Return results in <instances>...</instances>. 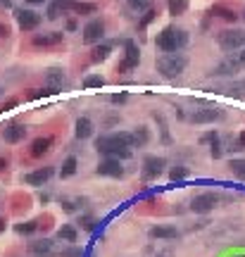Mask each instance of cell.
Segmentation results:
<instances>
[{
    "mask_svg": "<svg viewBox=\"0 0 245 257\" xmlns=\"http://www.w3.org/2000/svg\"><path fill=\"white\" fill-rule=\"evenodd\" d=\"M231 257H245V253H236V255H231Z\"/></svg>",
    "mask_w": 245,
    "mask_h": 257,
    "instance_id": "cell-45",
    "label": "cell"
},
{
    "mask_svg": "<svg viewBox=\"0 0 245 257\" xmlns=\"http://www.w3.org/2000/svg\"><path fill=\"white\" fill-rule=\"evenodd\" d=\"M140 62V53L138 48H136V43H126V55H124V60L119 62V72H128V69H133V67H138Z\"/></svg>",
    "mask_w": 245,
    "mask_h": 257,
    "instance_id": "cell-10",
    "label": "cell"
},
{
    "mask_svg": "<svg viewBox=\"0 0 245 257\" xmlns=\"http://www.w3.org/2000/svg\"><path fill=\"white\" fill-rule=\"evenodd\" d=\"M238 60H241V62L245 64V50H243V53H241V55H238Z\"/></svg>",
    "mask_w": 245,
    "mask_h": 257,
    "instance_id": "cell-43",
    "label": "cell"
},
{
    "mask_svg": "<svg viewBox=\"0 0 245 257\" xmlns=\"http://www.w3.org/2000/svg\"><path fill=\"white\" fill-rule=\"evenodd\" d=\"M5 167H7V160H2V157H0V171L5 169Z\"/></svg>",
    "mask_w": 245,
    "mask_h": 257,
    "instance_id": "cell-40",
    "label": "cell"
},
{
    "mask_svg": "<svg viewBox=\"0 0 245 257\" xmlns=\"http://www.w3.org/2000/svg\"><path fill=\"white\" fill-rule=\"evenodd\" d=\"M0 5H5V7H10V5H12V0H0Z\"/></svg>",
    "mask_w": 245,
    "mask_h": 257,
    "instance_id": "cell-42",
    "label": "cell"
},
{
    "mask_svg": "<svg viewBox=\"0 0 245 257\" xmlns=\"http://www.w3.org/2000/svg\"><path fill=\"white\" fill-rule=\"evenodd\" d=\"M176 236L179 231L174 226H152L150 229V238H155V241H174Z\"/></svg>",
    "mask_w": 245,
    "mask_h": 257,
    "instance_id": "cell-17",
    "label": "cell"
},
{
    "mask_svg": "<svg viewBox=\"0 0 245 257\" xmlns=\"http://www.w3.org/2000/svg\"><path fill=\"white\" fill-rule=\"evenodd\" d=\"M186 64H188L186 55L162 53L160 57H157V72H160L162 76H167V79H174V76H179V74L186 72Z\"/></svg>",
    "mask_w": 245,
    "mask_h": 257,
    "instance_id": "cell-3",
    "label": "cell"
},
{
    "mask_svg": "<svg viewBox=\"0 0 245 257\" xmlns=\"http://www.w3.org/2000/svg\"><path fill=\"white\" fill-rule=\"evenodd\" d=\"M17 105V100H7V103H5V107H2V110H10V107H14Z\"/></svg>",
    "mask_w": 245,
    "mask_h": 257,
    "instance_id": "cell-37",
    "label": "cell"
},
{
    "mask_svg": "<svg viewBox=\"0 0 245 257\" xmlns=\"http://www.w3.org/2000/svg\"><path fill=\"white\" fill-rule=\"evenodd\" d=\"M131 138H133V145H145L150 140V133H148V128L145 127H138L133 133H131Z\"/></svg>",
    "mask_w": 245,
    "mask_h": 257,
    "instance_id": "cell-23",
    "label": "cell"
},
{
    "mask_svg": "<svg viewBox=\"0 0 245 257\" xmlns=\"http://www.w3.org/2000/svg\"><path fill=\"white\" fill-rule=\"evenodd\" d=\"M243 19H245V10H243Z\"/></svg>",
    "mask_w": 245,
    "mask_h": 257,
    "instance_id": "cell-46",
    "label": "cell"
},
{
    "mask_svg": "<svg viewBox=\"0 0 245 257\" xmlns=\"http://www.w3.org/2000/svg\"><path fill=\"white\" fill-rule=\"evenodd\" d=\"M74 10L76 12H96V5H91V2H74Z\"/></svg>",
    "mask_w": 245,
    "mask_h": 257,
    "instance_id": "cell-30",
    "label": "cell"
},
{
    "mask_svg": "<svg viewBox=\"0 0 245 257\" xmlns=\"http://www.w3.org/2000/svg\"><path fill=\"white\" fill-rule=\"evenodd\" d=\"M217 203H219V198L214 193H200V195H195L191 200V210L195 214H207L217 207Z\"/></svg>",
    "mask_w": 245,
    "mask_h": 257,
    "instance_id": "cell-5",
    "label": "cell"
},
{
    "mask_svg": "<svg viewBox=\"0 0 245 257\" xmlns=\"http://www.w3.org/2000/svg\"><path fill=\"white\" fill-rule=\"evenodd\" d=\"M7 33H10L7 31V26H5V24H0V36H7Z\"/></svg>",
    "mask_w": 245,
    "mask_h": 257,
    "instance_id": "cell-39",
    "label": "cell"
},
{
    "mask_svg": "<svg viewBox=\"0 0 245 257\" xmlns=\"http://www.w3.org/2000/svg\"><path fill=\"white\" fill-rule=\"evenodd\" d=\"M110 53H112V45H107V43L96 45V48H93V53H91V60H93V62H103V60L110 57Z\"/></svg>",
    "mask_w": 245,
    "mask_h": 257,
    "instance_id": "cell-20",
    "label": "cell"
},
{
    "mask_svg": "<svg viewBox=\"0 0 245 257\" xmlns=\"http://www.w3.org/2000/svg\"><path fill=\"white\" fill-rule=\"evenodd\" d=\"M60 10H62V7H60L57 2H53V5L48 7V19H57V17H60Z\"/></svg>",
    "mask_w": 245,
    "mask_h": 257,
    "instance_id": "cell-32",
    "label": "cell"
},
{
    "mask_svg": "<svg viewBox=\"0 0 245 257\" xmlns=\"http://www.w3.org/2000/svg\"><path fill=\"white\" fill-rule=\"evenodd\" d=\"M98 174L100 176L119 179V176H124V167H122V162L117 157H105V160H100V164H98Z\"/></svg>",
    "mask_w": 245,
    "mask_h": 257,
    "instance_id": "cell-7",
    "label": "cell"
},
{
    "mask_svg": "<svg viewBox=\"0 0 245 257\" xmlns=\"http://www.w3.org/2000/svg\"><path fill=\"white\" fill-rule=\"evenodd\" d=\"M186 43H188V33L176 26H167L157 33V48L162 53H179L181 48H186Z\"/></svg>",
    "mask_w": 245,
    "mask_h": 257,
    "instance_id": "cell-2",
    "label": "cell"
},
{
    "mask_svg": "<svg viewBox=\"0 0 245 257\" xmlns=\"http://www.w3.org/2000/svg\"><path fill=\"white\" fill-rule=\"evenodd\" d=\"M164 169V160L162 157H145L143 162V179L145 181H152V179H157Z\"/></svg>",
    "mask_w": 245,
    "mask_h": 257,
    "instance_id": "cell-9",
    "label": "cell"
},
{
    "mask_svg": "<svg viewBox=\"0 0 245 257\" xmlns=\"http://www.w3.org/2000/svg\"><path fill=\"white\" fill-rule=\"evenodd\" d=\"M84 226H86V229H93V219H88V217H86V219H84Z\"/></svg>",
    "mask_w": 245,
    "mask_h": 257,
    "instance_id": "cell-38",
    "label": "cell"
},
{
    "mask_svg": "<svg viewBox=\"0 0 245 257\" xmlns=\"http://www.w3.org/2000/svg\"><path fill=\"white\" fill-rule=\"evenodd\" d=\"M2 229H5V219H0V231H2Z\"/></svg>",
    "mask_w": 245,
    "mask_h": 257,
    "instance_id": "cell-44",
    "label": "cell"
},
{
    "mask_svg": "<svg viewBox=\"0 0 245 257\" xmlns=\"http://www.w3.org/2000/svg\"><path fill=\"white\" fill-rule=\"evenodd\" d=\"M76 138H91V136H93V122H91V119L88 117H79L76 119Z\"/></svg>",
    "mask_w": 245,
    "mask_h": 257,
    "instance_id": "cell-19",
    "label": "cell"
},
{
    "mask_svg": "<svg viewBox=\"0 0 245 257\" xmlns=\"http://www.w3.org/2000/svg\"><path fill=\"white\" fill-rule=\"evenodd\" d=\"M24 136H26V128L21 127V124H10V127H5V131H2L5 143H19Z\"/></svg>",
    "mask_w": 245,
    "mask_h": 257,
    "instance_id": "cell-18",
    "label": "cell"
},
{
    "mask_svg": "<svg viewBox=\"0 0 245 257\" xmlns=\"http://www.w3.org/2000/svg\"><path fill=\"white\" fill-rule=\"evenodd\" d=\"M171 255H174V248H162V250L148 248V257H171Z\"/></svg>",
    "mask_w": 245,
    "mask_h": 257,
    "instance_id": "cell-26",
    "label": "cell"
},
{
    "mask_svg": "<svg viewBox=\"0 0 245 257\" xmlns=\"http://www.w3.org/2000/svg\"><path fill=\"white\" fill-rule=\"evenodd\" d=\"M191 119L195 124H212L217 119H222V110H217V107H203V110L193 112Z\"/></svg>",
    "mask_w": 245,
    "mask_h": 257,
    "instance_id": "cell-11",
    "label": "cell"
},
{
    "mask_svg": "<svg viewBox=\"0 0 245 257\" xmlns=\"http://www.w3.org/2000/svg\"><path fill=\"white\" fill-rule=\"evenodd\" d=\"M214 12H219V17H224V19H231L234 21L238 14L236 12H231V10H224V7H214Z\"/></svg>",
    "mask_w": 245,
    "mask_h": 257,
    "instance_id": "cell-31",
    "label": "cell"
},
{
    "mask_svg": "<svg viewBox=\"0 0 245 257\" xmlns=\"http://www.w3.org/2000/svg\"><path fill=\"white\" fill-rule=\"evenodd\" d=\"M64 33L62 31H48V33H36L33 36V45H38V48H45V45H57V43H62Z\"/></svg>",
    "mask_w": 245,
    "mask_h": 257,
    "instance_id": "cell-14",
    "label": "cell"
},
{
    "mask_svg": "<svg viewBox=\"0 0 245 257\" xmlns=\"http://www.w3.org/2000/svg\"><path fill=\"white\" fill-rule=\"evenodd\" d=\"M126 100V93H119V96H112V103H124Z\"/></svg>",
    "mask_w": 245,
    "mask_h": 257,
    "instance_id": "cell-35",
    "label": "cell"
},
{
    "mask_svg": "<svg viewBox=\"0 0 245 257\" xmlns=\"http://www.w3.org/2000/svg\"><path fill=\"white\" fill-rule=\"evenodd\" d=\"M103 84H105V81H103V76H86L84 79L86 88H100Z\"/></svg>",
    "mask_w": 245,
    "mask_h": 257,
    "instance_id": "cell-27",
    "label": "cell"
},
{
    "mask_svg": "<svg viewBox=\"0 0 245 257\" xmlns=\"http://www.w3.org/2000/svg\"><path fill=\"white\" fill-rule=\"evenodd\" d=\"M133 7H138V10H143V7H148V0H128Z\"/></svg>",
    "mask_w": 245,
    "mask_h": 257,
    "instance_id": "cell-34",
    "label": "cell"
},
{
    "mask_svg": "<svg viewBox=\"0 0 245 257\" xmlns=\"http://www.w3.org/2000/svg\"><path fill=\"white\" fill-rule=\"evenodd\" d=\"M245 45V31L243 29H226L219 33V48L224 53H236L238 48Z\"/></svg>",
    "mask_w": 245,
    "mask_h": 257,
    "instance_id": "cell-4",
    "label": "cell"
},
{
    "mask_svg": "<svg viewBox=\"0 0 245 257\" xmlns=\"http://www.w3.org/2000/svg\"><path fill=\"white\" fill-rule=\"evenodd\" d=\"M105 36V24L100 19L88 21L84 26V43H100Z\"/></svg>",
    "mask_w": 245,
    "mask_h": 257,
    "instance_id": "cell-8",
    "label": "cell"
},
{
    "mask_svg": "<svg viewBox=\"0 0 245 257\" xmlns=\"http://www.w3.org/2000/svg\"><path fill=\"white\" fill-rule=\"evenodd\" d=\"M57 238H62V241H67V243H76V229H74V226H69V224L60 226Z\"/></svg>",
    "mask_w": 245,
    "mask_h": 257,
    "instance_id": "cell-21",
    "label": "cell"
},
{
    "mask_svg": "<svg viewBox=\"0 0 245 257\" xmlns=\"http://www.w3.org/2000/svg\"><path fill=\"white\" fill-rule=\"evenodd\" d=\"M231 171H234V176L238 179H245V160H231Z\"/></svg>",
    "mask_w": 245,
    "mask_h": 257,
    "instance_id": "cell-25",
    "label": "cell"
},
{
    "mask_svg": "<svg viewBox=\"0 0 245 257\" xmlns=\"http://www.w3.org/2000/svg\"><path fill=\"white\" fill-rule=\"evenodd\" d=\"M14 229H17V234H31V231H36V222H24V224H17Z\"/></svg>",
    "mask_w": 245,
    "mask_h": 257,
    "instance_id": "cell-29",
    "label": "cell"
},
{
    "mask_svg": "<svg viewBox=\"0 0 245 257\" xmlns=\"http://www.w3.org/2000/svg\"><path fill=\"white\" fill-rule=\"evenodd\" d=\"M169 176L174 179V181H176V179H183V176H186V169H183V167H179V169H171Z\"/></svg>",
    "mask_w": 245,
    "mask_h": 257,
    "instance_id": "cell-33",
    "label": "cell"
},
{
    "mask_svg": "<svg viewBox=\"0 0 245 257\" xmlns=\"http://www.w3.org/2000/svg\"><path fill=\"white\" fill-rule=\"evenodd\" d=\"M50 145H53V138H50V136H41V138H36L31 143L29 155H31V157H43V155L50 150Z\"/></svg>",
    "mask_w": 245,
    "mask_h": 257,
    "instance_id": "cell-16",
    "label": "cell"
},
{
    "mask_svg": "<svg viewBox=\"0 0 245 257\" xmlns=\"http://www.w3.org/2000/svg\"><path fill=\"white\" fill-rule=\"evenodd\" d=\"M50 176H53V169H50V167H45V169H36V171L24 174V181L29 183V186H43Z\"/></svg>",
    "mask_w": 245,
    "mask_h": 257,
    "instance_id": "cell-15",
    "label": "cell"
},
{
    "mask_svg": "<svg viewBox=\"0 0 245 257\" xmlns=\"http://www.w3.org/2000/svg\"><path fill=\"white\" fill-rule=\"evenodd\" d=\"M64 86V72L62 69H48V74H45V88H48V93H57L60 88Z\"/></svg>",
    "mask_w": 245,
    "mask_h": 257,
    "instance_id": "cell-12",
    "label": "cell"
},
{
    "mask_svg": "<svg viewBox=\"0 0 245 257\" xmlns=\"http://www.w3.org/2000/svg\"><path fill=\"white\" fill-rule=\"evenodd\" d=\"M167 7H169V14H183V12L188 10V0H169L167 2Z\"/></svg>",
    "mask_w": 245,
    "mask_h": 257,
    "instance_id": "cell-22",
    "label": "cell"
},
{
    "mask_svg": "<svg viewBox=\"0 0 245 257\" xmlns=\"http://www.w3.org/2000/svg\"><path fill=\"white\" fill-rule=\"evenodd\" d=\"M14 19H17V24H19L21 31H33L38 24H41V14L33 10H14Z\"/></svg>",
    "mask_w": 245,
    "mask_h": 257,
    "instance_id": "cell-6",
    "label": "cell"
},
{
    "mask_svg": "<svg viewBox=\"0 0 245 257\" xmlns=\"http://www.w3.org/2000/svg\"><path fill=\"white\" fill-rule=\"evenodd\" d=\"M60 257H84V253H81V248L69 246V248H64L62 253H60Z\"/></svg>",
    "mask_w": 245,
    "mask_h": 257,
    "instance_id": "cell-28",
    "label": "cell"
},
{
    "mask_svg": "<svg viewBox=\"0 0 245 257\" xmlns=\"http://www.w3.org/2000/svg\"><path fill=\"white\" fill-rule=\"evenodd\" d=\"M29 253H31L33 257H53V253H55L53 241H48V238L33 241V243H29Z\"/></svg>",
    "mask_w": 245,
    "mask_h": 257,
    "instance_id": "cell-13",
    "label": "cell"
},
{
    "mask_svg": "<svg viewBox=\"0 0 245 257\" xmlns=\"http://www.w3.org/2000/svg\"><path fill=\"white\" fill-rule=\"evenodd\" d=\"M76 164H79V162H76V157H67V160H64L62 169H60L62 179H67V176H72V174H74V171H76Z\"/></svg>",
    "mask_w": 245,
    "mask_h": 257,
    "instance_id": "cell-24",
    "label": "cell"
},
{
    "mask_svg": "<svg viewBox=\"0 0 245 257\" xmlns=\"http://www.w3.org/2000/svg\"><path fill=\"white\" fill-rule=\"evenodd\" d=\"M238 143H241V148L245 150V131H243V133H241V136H238Z\"/></svg>",
    "mask_w": 245,
    "mask_h": 257,
    "instance_id": "cell-36",
    "label": "cell"
},
{
    "mask_svg": "<svg viewBox=\"0 0 245 257\" xmlns=\"http://www.w3.org/2000/svg\"><path fill=\"white\" fill-rule=\"evenodd\" d=\"M131 145H133V138L126 131H119V133H105L96 140L98 152H103L107 157H131Z\"/></svg>",
    "mask_w": 245,
    "mask_h": 257,
    "instance_id": "cell-1",
    "label": "cell"
},
{
    "mask_svg": "<svg viewBox=\"0 0 245 257\" xmlns=\"http://www.w3.org/2000/svg\"><path fill=\"white\" fill-rule=\"evenodd\" d=\"M26 2H31V5H43L45 0H26Z\"/></svg>",
    "mask_w": 245,
    "mask_h": 257,
    "instance_id": "cell-41",
    "label": "cell"
}]
</instances>
